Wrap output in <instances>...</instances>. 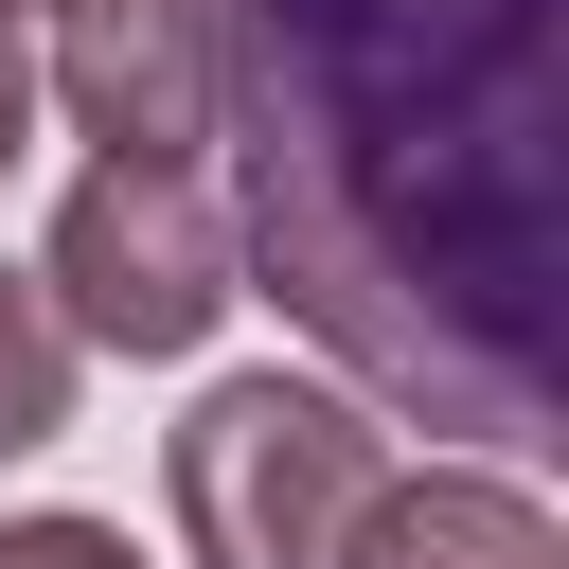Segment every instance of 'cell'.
I'll return each instance as SVG.
<instances>
[{"label": "cell", "instance_id": "cell-1", "mask_svg": "<svg viewBox=\"0 0 569 569\" xmlns=\"http://www.w3.org/2000/svg\"><path fill=\"white\" fill-rule=\"evenodd\" d=\"M231 267L409 427L533 445L569 320V0H213Z\"/></svg>", "mask_w": 569, "mask_h": 569}, {"label": "cell", "instance_id": "cell-2", "mask_svg": "<svg viewBox=\"0 0 569 569\" xmlns=\"http://www.w3.org/2000/svg\"><path fill=\"white\" fill-rule=\"evenodd\" d=\"M196 569H356V516L391 498V445L302 373H213L160 445Z\"/></svg>", "mask_w": 569, "mask_h": 569}, {"label": "cell", "instance_id": "cell-3", "mask_svg": "<svg viewBox=\"0 0 569 569\" xmlns=\"http://www.w3.org/2000/svg\"><path fill=\"white\" fill-rule=\"evenodd\" d=\"M36 302L71 356H196L231 320V213L196 178H142V160H89L53 196V249H36Z\"/></svg>", "mask_w": 569, "mask_h": 569}, {"label": "cell", "instance_id": "cell-4", "mask_svg": "<svg viewBox=\"0 0 569 569\" xmlns=\"http://www.w3.org/2000/svg\"><path fill=\"white\" fill-rule=\"evenodd\" d=\"M53 107L142 160V178H196L231 71H213V0H53Z\"/></svg>", "mask_w": 569, "mask_h": 569}, {"label": "cell", "instance_id": "cell-5", "mask_svg": "<svg viewBox=\"0 0 569 569\" xmlns=\"http://www.w3.org/2000/svg\"><path fill=\"white\" fill-rule=\"evenodd\" d=\"M356 569H569V533H551V498H516L480 462H427L356 516Z\"/></svg>", "mask_w": 569, "mask_h": 569}, {"label": "cell", "instance_id": "cell-6", "mask_svg": "<svg viewBox=\"0 0 569 569\" xmlns=\"http://www.w3.org/2000/svg\"><path fill=\"white\" fill-rule=\"evenodd\" d=\"M53 427H71V338H53L36 267H0V462H36Z\"/></svg>", "mask_w": 569, "mask_h": 569}, {"label": "cell", "instance_id": "cell-7", "mask_svg": "<svg viewBox=\"0 0 569 569\" xmlns=\"http://www.w3.org/2000/svg\"><path fill=\"white\" fill-rule=\"evenodd\" d=\"M0 569H142L107 516H0Z\"/></svg>", "mask_w": 569, "mask_h": 569}, {"label": "cell", "instance_id": "cell-8", "mask_svg": "<svg viewBox=\"0 0 569 569\" xmlns=\"http://www.w3.org/2000/svg\"><path fill=\"white\" fill-rule=\"evenodd\" d=\"M36 142V53H18V18H0V160Z\"/></svg>", "mask_w": 569, "mask_h": 569}, {"label": "cell", "instance_id": "cell-9", "mask_svg": "<svg viewBox=\"0 0 569 569\" xmlns=\"http://www.w3.org/2000/svg\"><path fill=\"white\" fill-rule=\"evenodd\" d=\"M0 18H53V0H0Z\"/></svg>", "mask_w": 569, "mask_h": 569}]
</instances>
